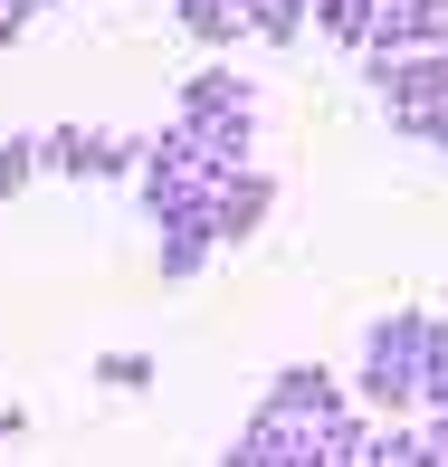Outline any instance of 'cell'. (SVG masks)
Segmentation results:
<instances>
[{"label":"cell","mask_w":448,"mask_h":467,"mask_svg":"<svg viewBox=\"0 0 448 467\" xmlns=\"http://www.w3.org/2000/svg\"><path fill=\"white\" fill-rule=\"evenodd\" d=\"M210 258H220V229H210V210L153 220V267H162V286H191V277H210Z\"/></svg>","instance_id":"8992f818"},{"label":"cell","mask_w":448,"mask_h":467,"mask_svg":"<svg viewBox=\"0 0 448 467\" xmlns=\"http://www.w3.org/2000/svg\"><path fill=\"white\" fill-rule=\"evenodd\" d=\"M96 381L105 391H153V353H96Z\"/></svg>","instance_id":"30bf717a"},{"label":"cell","mask_w":448,"mask_h":467,"mask_svg":"<svg viewBox=\"0 0 448 467\" xmlns=\"http://www.w3.org/2000/svg\"><path fill=\"white\" fill-rule=\"evenodd\" d=\"M420 334H430V306H391L372 315L362 334V363H353V400L362 410H420Z\"/></svg>","instance_id":"7a4b0ae2"},{"label":"cell","mask_w":448,"mask_h":467,"mask_svg":"<svg viewBox=\"0 0 448 467\" xmlns=\"http://www.w3.org/2000/svg\"><path fill=\"white\" fill-rule=\"evenodd\" d=\"M276 210V172H258V162H229L220 182H210V229H220V248H248L267 229Z\"/></svg>","instance_id":"5b68a950"},{"label":"cell","mask_w":448,"mask_h":467,"mask_svg":"<svg viewBox=\"0 0 448 467\" xmlns=\"http://www.w3.org/2000/svg\"><path fill=\"white\" fill-rule=\"evenodd\" d=\"M267 400H287L296 420H334V410H353V391H344L325 363H287V372L267 381Z\"/></svg>","instance_id":"52a82bcc"},{"label":"cell","mask_w":448,"mask_h":467,"mask_svg":"<svg viewBox=\"0 0 448 467\" xmlns=\"http://www.w3.org/2000/svg\"><path fill=\"white\" fill-rule=\"evenodd\" d=\"M239 10H248V38H267V48H296L315 29V0H239Z\"/></svg>","instance_id":"ba28073f"},{"label":"cell","mask_w":448,"mask_h":467,"mask_svg":"<svg viewBox=\"0 0 448 467\" xmlns=\"http://www.w3.org/2000/svg\"><path fill=\"white\" fill-rule=\"evenodd\" d=\"M162 10H172V19H182V10H191V0H162Z\"/></svg>","instance_id":"4fadbf2b"},{"label":"cell","mask_w":448,"mask_h":467,"mask_svg":"<svg viewBox=\"0 0 448 467\" xmlns=\"http://www.w3.org/2000/svg\"><path fill=\"white\" fill-rule=\"evenodd\" d=\"M210 182H220V162H210L201 143L182 134V124H162V134H143V162H134L143 220H182V210H210Z\"/></svg>","instance_id":"3957f363"},{"label":"cell","mask_w":448,"mask_h":467,"mask_svg":"<svg viewBox=\"0 0 448 467\" xmlns=\"http://www.w3.org/2000/svg\"><path fill=\"white\" fill-rule=\"evenodd\" d=\"M411 420H420V467H448V400H430Z\"/></svg>","instance_id":"8fae6325"},{"label":"cell","mask_w":448,"mask_h":467,"mask_svg":"<svg viewBox=\"0 0 448 467\" xmlns=\"http://www.w3.org/2000/svg\"><path fill=\"white\" fill-rule=\"evenodd\" d=\"M353 67H362V87L381 96V115H391L401 143L448 153V48H362Z\"/></svg>","instance_id":"6da1fadb"},{"label":"cell","mask_w":448,"mask_h":467,"mask_svg":"<svg viewBox=\"0 0 448 467\" xmlns=\"http://www.w3.org/2000/svg\"><path fill=\"white\" fill-rule=\"evenodd\" d=\"M19 430H29V410H10V400H0V449H10Z\"/></svg>","instance_id":"7c38bea8"},{"label":"cell","mask_w":448,"mask_h":467,"mask_svg":"<svg viewBox=\"0 0 448 467\" xmlns=\"http://www.w3.org/2000/svg\"><path fill=\"white\" fill-rule=\"evenodd\" d=\"M134 162H143V134H96V124L38 134V172L57 182H134Z\"/></svg>","instance_id":"277c9868"},{"label":"cell","mask_w":448,"mask_h":467,"mask_svg":"<svg viewBox=\"0 0 448 467\" xmlns=\"http://www.w3.org/2000/svg\"><path fill=\"white\" fill-rule=\"evenodd\" d=\"M38 182V134H0V201Z\"/></svg>","instance_id":"9c48e42d"}]
</instances>
